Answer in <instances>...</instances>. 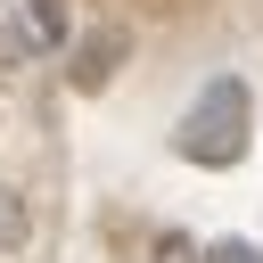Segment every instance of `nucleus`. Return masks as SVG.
<instances>
[{
	"instance_id": "f257e3e1",
	"label": "nucleus",
	"mask_w": 263,
	"mask_h": 263,
	"mask_svg": "<svg viewBox=\"0 0 263 263\" xmlns=\"http://www.w3.org/2000/svg\"><path fill=\"white\" fill-rule=\"evenodd\" d=\"M247 132H255V115H247V82H238V74H214V82L189 99L173 148H181L189 164H214V173H222V164L247 156Z\"/></svg>"
},
{
	"instance_id": "f03ea898",
	"label": "nucleus",
	"mask_w": 263,
	"mask_h": 263,
	"mask_svg": "<svg viewBox=\"0 0 263 263\" xmlns=\"http://www.w3.org/2000/svg\"><path fill=\"white\" fill-rule=\"evenodd\" d=\"M49 41L33 33V16H25V0H0V66H25V58H41Z\"/></svg>"
},
{
	"instance_id": "7ed1b4c3",
	"label": "nucleus",
	"mask_w": 263,
	"mask_h": 263,
	"mask_svg": "<svg viewBox=\"0 0 263 263\" xmlns=\"http://www.w3.org/2000/svg\"><path fill=\"white\" fill-rule=\"evenodd\" d=\"M115 58H123V33H99V41L82 49V90H99V82L115 74Z\"/></svg>"
},
{
	"instance_id": "20e7f679",
	"label": "nucleus",
	"mask_w": 263,
	"mask_h": 263,
	"mask_svg": "<svg viewBox=\"0 0 263 263\" xmlns=\"http://www.w3.org/2000/svg\"><path fill=\"white\" fill-rule=\"evenodd\" d=\"M25 238H33V205L0 181V247H25Z\"/></svg>"
},
{
	"instance_id": "39448f33",
	"label": "nucleus",
	"mask_w": 263,
	"mask_h": 263,
	"mask_svg": "<svg viewBox=\"0 0 263 263\" xmlns=\"http://www.w3.org/2000/svg\"><path fill=\"white\" fill-rule=\"evenodd\" d=\"M25 16H33V33H41L49 49L66 41V8H58V0H25Z\"/></svg>"
},
{
	"instance_id": "423d86ee",
	"label": "nucleus",
	"mask_w": 263,
	"mask_h": 263,
	"mask_svg": "<svg viewBox=\"0 0 263 263\" xmlns=\"http://www.w3.org/2000/svg\"><path fill=\"white\" fill-rule=\"evenodd\" d=\"M148 263H205V247H197V238H181V230H164Z\"/></svg>"
},
{
	"instance_id": "0eeeda50",
	"label": "nucleus",
	"mask_w": 263,
	"mask_h": 263,
	"mask_svg": "<svg viewBox=\"0 0 263 263\" xmlns=\"http://www.w3.org/2000/svg\"><path fill=\"white\" fill-rule=\"evenodd\" d=\"M205 263H263V255H255L247 238H222V247H205Z\"/></svg>"
}]
</instances>
